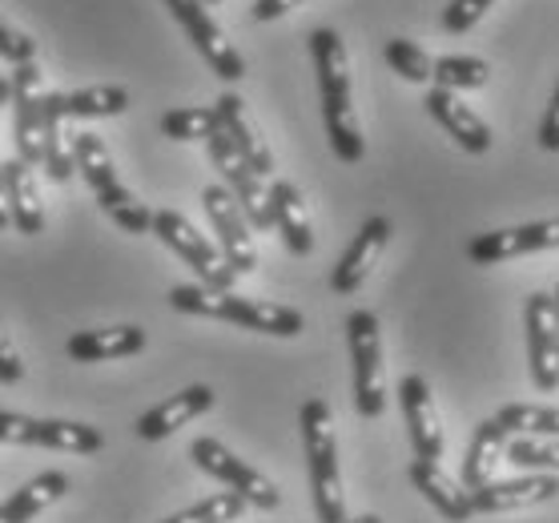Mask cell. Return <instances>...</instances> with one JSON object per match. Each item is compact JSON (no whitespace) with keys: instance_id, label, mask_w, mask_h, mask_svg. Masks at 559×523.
Instances as JSON below:
<instances>
[{"instance_id":"4316f807","label":"cell","mask_w":559,"mask_h":523,"mask_svg":"<svg viewBox=\"0 0 559 523\" xmlns=\"http://www.w3.org/2000/svg\"><path fill=\"white\" fill-rule=\"evenodd\" d=\"M57 109H61V117H76V121L121 117L129 109V90H121V85H85V90L73 93H57Z\"/></svg>"},{"instance_id":"ac0fdd59","label":"cell","mask_w":559,"mask_h":523,"mask_svg":"<svg viewBox=\"0 0 559 523\" xmlns=\"http://www.w3.org/2000/svg\"><path fill=\"white\" fill-rule=\"evenodd\" d=\"M214 114H217L222 133L229 138V145L238 150V157L254 169L258 178H270V174H274V154H270L266 138L258 133V126L250 121V114H246L242 97H238V93H222L214 102Z\"/></svg>"},{"instance_id":"3957f363","label":"cell","mask_w":559,"mask_h":523,"mask_svg":"<svg viewBox=\"0 0 559 523\" xmlns=\"http://www.w3.org/2000/svg\"><path fill=\"white\" fill-rule=\"evenodd\" d=\"M298 423H302L306 472H310L318 523H346V496L343 475H338V439H334L331 407L322 399H306Z\"/></svg>"},{"instance_id":"52a82bcc","label":"cell","mask_w":559,"mask_h":523,"mask_svg":"<svg viewBox=\"0 0 559 523\" xmlns=\"http://www.w3.org/2000/svg\"><path fill=\"white\" fill-rule=\"evenodd\" d=\"M0 443L45 447V451H69V455H93L105 447V435L90 423L69 419H33L16 411H0Z\"/></svg>"},{"instance_id":"ffe728a7","label":"cell","mask_w":559,"mask_h":523,"mask_svg":"<svg viewBox=\"0 0 559 523\" xmlns=\"http://www.w3.org/2000/svg\"><path fill=\"white\" fill-rule=\"evenodd\" d=\"M210 407H214V391H210L205 383H193V387H186V391H178V395L162 399L153 411H145V415L138 419V435L145 439V443L169 439V435L181 431L186 423H193Z\"/></svg>"},{"instance_id":"8fae6325","label":"cell","mask_w":559,"mask_h":523,"mask_svg":"<svg viewBox=\"0 0 559 523\" xmlns=\"http://www.w3.org/2000/svg\"><path fill=\"white\" fill-rule=\"evenodd\" d=\"M45 78H40L37 61L16 64L13 69V114H16V157L28 169L45 162Z\"/></svg>"},{"instance_id":"8992f818","label":"cell","mask_w":559,"mask_h":523,"mask_svg":"<svg viewBox=\"0 0 559 523\" xmlns=\"http://www.w3.org/2000/svg\"><path fill=\"white\" fill-rule=\"evenodd\" d=\"M346 338H350V362H355V411L362 419H379L382 411H386L379 319L370 310H350Z\"/></svg>"},{"instance_id":"1f68e13d","label":"cell","mask_w":559,"mask_h":523,"mask_svg":"<svg viewBox=\"0 0 559 523\" xmlns=\"http://www.w3.org/2000/svg\"><path fill=\"white\" fill-rule=\"evenodd\" d=\"M217 129V114L205 105H190V109H169L162 117V133L169 141H205Z\"/></svg>"},{"instance_id":"7bdbcfd3","label":"cell","mask_w":559,"mask_h":523,"mask_svg":"<svg viewBox=\"0 0 559 523\" xmlns=\"http://www.w3.org/2000/svg\"><path fill=\"white\" fill-rule=\"evenodd\" d=\"M202 4H217V0H202Z\"/></svg>"},{"instance_id":"44dd1931","label":"cell","mask_w":559,"mask_h":523,"mask_svg":"<svg viewBox=\"0 0 559 523\" xmlns=\"http://www.w3.org/2000/svg\"><path fill=\"white\" fill-rule=\"evenodd\" d=\"M0 178H4V210L21 234H45V205H40V190L33 169L13 157V162H0Z\"/></svg>"},{"instance_id":"7402d4cb","label":"cell","mask_w":559,"mask_h":523,"mask_svg":"<svg viewBox=\"0 0 559 523\" xmlns=\"http://www.w3.org/2000/svg\"><path fill=\"white\" fill-rule=\"evenodd\" d=\"M411 484H415V491H419L447 523H467L471 515H475V508H471V491H463L439 463L415 460L411 463Z\"/></svg>"},{"instance_id":"30bf717a","label":"cell","mask_w":559,"mask_h":523,"mask_svg":"<svg viewBox=\"0 0 559 523\" xmlns=\"http://www.w3.org/2000/svg\"><path fill=\"white\" fill-rule=\"evenodd\" d=\"M162 4H166L169 13H174V21L186 28V37L193 40V49L202 52L205 64L214 69L217 78L222 81H242L246 78L242 52L229 45L226 28L210 16V9H205L202 0H162Z\"/></svg>"},{"instance_id":"60d3db41","label":"cell","mask_w":559,"mask_h":523,"mask_svg":"<svg viewBox=\"0 0 559 523\" xmlns=\"http://www.w3.org/2000/svg\"><path fill=\"white\" fill-rule=\"evenodd\" d=\"M551 307H556V334H559V286H556V294H551Z\"/></svg>"},{"instance_id":"cb8c5ba5","label":"cell","mask_w":559,"mask_h":523,"mask_svg":"<svg viewBox=\"0 0 559 523\" xmlns=\"http://www.w3.org/2000/svg\"><path fill=\"white\" fill-rule=\"evenodd\" d=\"M270 214H274V230L282 234L286 250L298 258H306L314 250V230L306 217V202L294 181H274L270 186Z\"/></svg>"},{"instance_id":"5bb4252c","label":"cell","mask_w":559,"mask_h":523,"mask_svg":"<svg viewBox=\"0 0 559 523\" xmlns=\"http://www.w3.org/2000/svg\"><path fill=\"white\" fill-rule=\"evenodd\" d=\"M523 326H527V367H532V383L539 387V391H559V334H556L551 294H532V298H527Z\"/></svg>"},{"instance_id":"d6986e66","label":"cell","mask_w":559,"mask_h":523,"mask_svg":"<svg viewBox=\"0 0 559 523\" xmlns=\"http://www.w3.org/2000/svg\"><path fill=\"white\" fill-rule=\"evenodd\" d=\"M423 105H427V114H431L435 121H439V126H443L447 133L467 150V154H487V150H491V141H496L491 126H487L484 117L475 114L471 105H463L459 93L431 90L427 97H423Z\"/></svg>"},{"instance_id":"e0dca14e","label":"cell","mask_w":559,"mask_h":523,"mask_svg":"<svg viewBox=\"0 0 559 523\" xmlns=\"http://www.w3.org/2000/svg\"><path fill=\"white\" fill-rule=\"evenodd\" d=\"M386 242H391V217H382V214L367 217V222H362V230L355 234V242L346 246V254L338 258V266H334L331 290L334 294H355L358 286L370 278V270H374V262L382 258Z\"/></svg>"},{"instance_id":"5b68a950","label":"cell","mask_w":559,"mask_h":523,"mask_svg":"<svg viewBox=\"0 0 559 523\" xmlns=\"http://www.w3.org/2000/svg\"><path fill=\"white\" fill-rule=\"evenodd\" d=\"M150 234H157L186 266H193V274H198L202 286H210V290H234V278H238V274L229 270L222 250H217L186 214H178V210H157L150 222Z\"/></svg>"},{"instance_id":"b9f144b4","label":"cell","mask_w":559,"mask_h":523,"mask_svg":"<svg viewBox=\"0 0 559 523\" xmlns=\"http://www.w3.org/2000/svg\"><path fill=\"white\" fill-rule=\"evenodd\" d=\"M346 523H382L379 515H358V520H346Z\"/></svg>"},{"instance_id":"d6a6232c","label":"cell","mask_w":559,"mask_h":523,"mask_svg":"<svg viewBox=\"0 0 559 523\" xmlns=\"http://www.w3.org/2000/svg\"><path fill=\"white\" fill-rule=\"evenodd\" d=\"M386 64H391L403 81H415V85H427V81H431V57L407 37L386 40Z\"/></svg>"},{"instance_id":"836d02e7","label":"cell","mask_w":559,"mask_h":523,"mask_svg":"<svg viewBox=\"0 0 559 523\" xmlns=\"http://www.w3.org/2000/svg\"><path fill=\"white\" fill-rule=\"evenodd\" d=\"M0 61L9 64L37 61V40L28 37V33H21V28H13L4 16H0Z\"/></svg>"},{"instance_id":"7a4b0ae2","label":"cell","mask_w":559,"mask_h":523,"mask_svg":"<svg viewBox=\"0 0 559 523\" xmlns=\"http://www.w3.org/2000/svg\"><path fill=\"white\" fill-rule=\"evenodd\" d=\"M169 307L181 314H198V319H222L234 322L242 331L274 334V338H294L302 334L306 319L302 310L282 307V302H266V298H242L234 290H210L202 282H181L169 290Z\"/></svg>"},{"instance_id":"2e32d148","label":"cell","mask_w":559,"mask_h":523,"mask_svg":"<svg viewBox=\"0 0 559 523\" xmlns=\"http://www.w3.org/2000/svg\"><path fill=\"white\" fill-rule=\"evenodd\" d=\"M399 403H403V419H407L415 460L439 463L443 460V427H439V411H435L427 379L423 375H407L399 383Z\"/></svg>"},{"instance_id":"8d00e7d4","label":"cell","mask_w":559,"mask_h":523,"mask_svg":"<svg viewBox=\"0 0 559 523\" xmlns=\"http://www.w3.org/2000/svg\"><path fill=\"white\" fill-rule=\"evenodd\" d=\"M539 145H544V150H551V154L559 150V85H556V93H551V105H547V114H544V126H539Z\"/></svg>"},{"instance_id":"83f0119b","label":"cell","mask_w":559,"mask_h":523,"mask_svg":"<svg viewBox=\"0 0 559 523\" xmlns=\"http://www.w3.org/2000/svg\"><path fill=\"white\" fill-rule=\"evenodd\" d=\"M503 460L527 475H559V439L544 435H515L503 447Z\"/></svg>"},{"instance_id":"6da1fadb","label":"cell","mask_w":559,"mask_h":523,"mask_svg":"<svg viewBox=\"0 0 559 523\" xmlns=\"http://www.w3.org/2000/svg\"><path fill=\"white\" fill-rule=\"evenodd\" d=\"M310 57H314L318 93H322L326 138H331L334 154L343 157L346 166H355L367 154V141H362L355 102H350V57H346L343 37L334 28H314L310 33Z\"/></svg>"},{"instance_id":"9a60e30c","label":"cell","mask_w":559,"mask_h":523,"mask_svg":"<svg viewBox=\"0 0 559 523\" xmlns=\"http://www.w3.org/2000/svg\"><path fill=\"white\" fill-rule=\"evenodd\" d=\"M559 496V475H515V479H491L471 491L475 515H508V511L539 508Z\"/></svg>"},{"instance_id":"7c38bea8","label":"cell","mask_w":559,"mask_h":523,"mask_svg":"<svg viewBox=\"0 0 559 523\" xmlns=\"http://www.w3.org/2000/svg\"><path fill=\"white\" fill-rule=\"evenodd\" d=\"M205 217L217 234V250L229 262L234 274H250L258 266V246L254 234H250V222H246L242 205L234 202V193L226 186H205L202 190Z\"/></svg>"},{"instance_id":"74e56055","label":"cell","mask_w":559,"mask_h":523,"mask_svg":"<svg viewBox=\"0 0 559 523\" xmlns=\"http://www.w3.org/2000/svg\"><path fill=\"white\" fill-rule=\"evenodd\" d=\"M298 4H306V0H258V4H254V21H278V16L294 13Z\"/></svg>"},{"instance_id":"484cf974","label":"cell","mask_w":559,"mask_h":523,"mask_svg":"<svg viewBox=\"0 0 559 523\" xmlns=\"http://www.w3.org/2000/svg\"><path fill=\"white\" fill-rule=\"evenodd\" d=\"M69 491V475L61 472H40L37 479H28L21 491L0 503V523H33L45 508H52L57 499Z\"/></svg>"},{"instance_id":"f1b7e54d","label":"cell","mask_w":559,"mask_h":523,"mask_svg":"<svg viewBox=\"0 0 559 523\" xmlns=\"http://www.w3.org/2000/svg\"><path fill=\"white\" fill-rule=\"evenodd\" d=\"M431 81L435 90H447V93H459V90H484L487 81H491V64L479 61V57H439L431 61Z\"/></svg>"},{"instance_id":"d4e9b609","label":"cell","mask_w":559,"mask_h":523,"mask_svg":"<svg viewBox=\"0 0 559 523\" xmlns=\"http://www.w3.org/2000/svg\"><path fill=\"white\" fill-rule=\"evenodd\" d=\"M511 435L499 427V419H484L471 435V447L463 455V487L475 491L496 479V467L503 463V447H508Z\"/></svg>"},{"instance_id":"603a6c76","label":"cell","mask_w":559,"mask_h":523,"mask_svg":"<svg viewBox=\"0 0 559 523\" xmlns=\"http://www.w3.org/2000/svg\"><path fill=\"white\" fill-rule=\"evenodd\" d=\"M145 350V331L141 326H105V331H76L64 343V355L73 362H114Z\"/></svg>"},{"instance_id":"4fadbf2b","label":"cell","mask_w":559,"mask_h":523,"mask_svg":"<svg viewBox=\"0 0 559 523\" xmlns=\"http://www.w3.org/2000/svg\"><path fill=\"white\" fill-rule=\"evenodd\" d=\"M539 250H559V217L511 226V230L479 234V238L467 242V258L475 266H499V262H511V258H523V254H539Z\"/></svg>"},{"instance_id":"f546056e","label":"cell","mask_w":559,"mask_h":523,"mask_svg":"<svg viewBox=\"0 0 559 523\" xmlns=\"http://www.w3.org/2000/svg\"><path fill=\"white\" fill-rule=\"evenodd\" d=\"M496 419L508 435H544V439H559V407H539V403H508Z\"/></svg>"},{"instance_id":"4dcf8cb0","label":"cell","mask_w":559,"mask_h":523,"mask_svg":"<svg viewBox=\"0 0 559 523\" xmlns=\"http://www.w3.org/2000/svg\"><path fill=\"white\" fill-rule=\"evenodd\" d=\"M246 511V499L234 496V491H217V496L202 499V503H193V508L178 511V515H169L162 523H238Z\"/></svg>"},{"instance_id":"d590c367","label":"cell","mask_w":559,"mask_h":523,"mask_svg":"<svg viewBox=\"0 0 559 523\" xmlns=\"http://www.w3.org/2000/svg\"><path fill=\"white\" fill-rule=\"evenodd\" d=\"M25 379V362H21V355H16L13 338H9V331L0 326V383H21Z\"/></svg>"},{"instance_id":"f35d334b","label":"cell","mask_w":559,"mask_h":523,"mask_svg":"<svg viewBox=\"0 0 559 523\" xmlns=\"http://www.w3.org/2000/svg\"><path fill=\"white\" fill-rule=\"evenodd\" d=\"M0 105H13V78H0Z\"/></svg>"},{"instance_id":"e575fe53","label":"cell","mask_w":559,"mask_h":523,"mask_svg":"<svg viewBox=\"0 0 559 523\" xmlns=\"http://www.w3.org/2000/svg\"><path fill=\"white\" fill-rule=\"evenodd\" d=\"M491 4H496V0H451L443 9V28L459 37V33H467V28L479 25Z\"/></svg>"},{"instance_id":"ab89813d","label":"cell","mask_w":559,"mask_h":523,"mask_svg":"<svg viewBox=\"0 0 559 523\" xmlns=\"http://www.w3.org/2000/svg\"><path fill=\"white\" fill-rule=\"evenodd\" d=\"M9 226V210H4V178H0V230Z\"/></svg>"},{"instance_id":"9c48e42d","label":"cell","mask_w":559,"mask_h":523,"mask_svg":"<svg viewBox=\"0 0 559 523\" xmlns=\"http://www.w3.org/2000/svg\"><path fill=\"white\" fill-rule=\"evenodd\" d=\"M205 150H210V162L214 169L222 174V186L234 193V202L242 205L246 222H250V230H274V214H270V190L266 181L258 178L254 169L246 166L238 150L229 145V138L222 133V126L205 138Z\"/></svg>"},{"instance_id":"ba28073f","label":"cell","mask_w":559,"mask_h":523,"mask_svg":"<svg viewBox=\"0 0 559 523\" xmlns=\"http://www.w3.org/2000/svg\"><path fill=\"white\" fill-rule=\"evenodd\" d=\"M190 460L202 467L205 475H214L217 484H226L234 496L246 499V508H258V511H274L282 503V491L270 484L266 475L250 467L246 460H238L226 443H217V439H193L190 443Z\"/></svg>"},{"instance_id":"277c9868","label":"cell","mask_w":559,"mask_h":523,"mask_svg":"<svg viewBox=\"0 0 559 523\" xmlns=\"http://www.w3.org/2000/svg\"><path fill=\"white\" fill-rule=\"evenodd\" d=\"M69 150H73L76 174L90 181V190L97 193V202H102L105 214L114 217V226H121L126 234H150L153 210H145V205L121 186L105 141L97 138V133H73V145H69Z\"/></svg>"}]
</instances>
